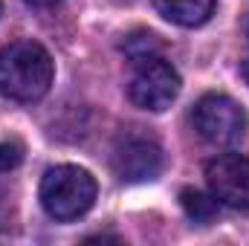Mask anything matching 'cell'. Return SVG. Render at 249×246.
Wrapping results in <instances>:
<instances>
[{"label":"cell","instance_id":"1","mask_svg":"<svg viewBox=\"0 0 249 246\" xmlns=\"http://www.w3.org/2000/svg\"><path fill=\"white\" fill-rule=\"evenodd\" d=\"M55 64L38 41H12L0 50V93L12 102H41L53 87Z\"/></svg>","mask_w":249,"mask_h":246},{"label":"cell","instance_id":"2","mask_svg":"<svg viewBox=\"0 0 249 246\" xmlns=\"http://www.w3.org/2000/svg\"><path fill=\"white\" fill-rule=\"evenodd\" d=\"M96 180L78 165H55L41 180V206L53 220H78L96 203Z\"/></svg>","mask_w":249,"mask_h":246},{"label":"cell","instance_id":"3","mask_svg":"<svg viewBox=\"0 0 249 246\" xmlns=\"http://www.w3.org/2000/svg\"><path fill=\"white\" fill-rule=\"evenodd\" d=\"M177 93H180V72L171 67V61H165V55L130 64L127 96L136 107L162 113L165 107H171Z\"/></svg>","mask_w":249,"mask_h":246},{"label":"cell","instance_id":"4","mask_svg":"<svg viewBox=\"0 0 249 246\" xmlns=\"http://www.w3.org/2000/svg\"><path fill=\"white\" fill-rule=\"evenodd\" d=\"M191 122L194 130L212 142V145H220V148H232L238 145L244 136H247V110L229 99V96H220V93H209L203 96L197 105H194V113H191Z\"/></svg>","mask_w":249,"mask_h":246},{"label":"cell","instance_id":"5","mask_svg":"<svg viewBox=\"0 0 249 246\" xmlns=\"http://www.w3.org/2000/svg\"><path fill=\"white\" fill-rule=\"evenodd\" d=\"M110 165L122 183H151L162 174L165 157L154 136L145 133H124L113 145Z\"/></svg>","mask_w":249,"mask_h":246},{"label":"cell","instance_id":"6","mask_svg":"<svg viewBox=\"0 0 249 246\" xmlns=\"http://www.w3.org/2000/svg\"><path fill=\"white\" fill-rule=\"evenodd\" d=\"M206 180L217 203L229 209H249V157L223 154L206 165Z\"/></svg>","mask_w":249,"mask_h":246},{"label":"cell","instance_id":"7","mask_svg":"<svg viewBox=\"0 0 249 246\" xmlns=\"http://www.w3.org/2000/svg\"><path fill=\"white\" fill-rule=\"evenodd\" d=\"M157 12L177 26H203L214 15V0H154Z\"/></svg>","mask_w":249,"mask_h":246},{"label":"cell","instance_id":"8","mask_svg":"<svg viewBox=\"0 0 249 246\" xmlns=\"http://www.w3.org/2000/svg\"><path fill=\"white\" fill-rule=\"evenodd\" d=\"M122 53L130 64H136V61H145V58L165 55V44L160 41V35H154V32H148V29H136V32L124 35Z\"/></svg>","mask_w":249,"mask_h":246},{"label":"cell","instance_id":"9","mask_svg":"<svg viewBox=\"0 0 249 246\" xmlns=\"http://www.w3.org/2000/svg\"><path fill=\"white\" fill-rule=\"evenodd\" d=\"M180 206L188 214V220H194L200 226H206V223H212L217 217V200H214V194H203L197 188H183L180 191Z\"/></svg>","mask_w":249,"mask_h":246},{"label":"cell","instance_id":"10","mask_svg":"<svg viewBox=\"0 0 249 246\" xmlns=\"http://www.w3.org/2000/svg\"><path fill=\"white\" fill-rule=\"evenodd\" d=\"M23 159V148L18 142H0V174L15 171Z\"/></svg>","mask_w":249,"mask_h":246},{"label":"cell","instance_id":"11","mask_svg":"<svg viewBox=\"0 0 249 246\" xmlns=\"http://www.w3.org/2000/svg\"><path fill=\"white\" fill-rule=\"evenodd\" d=\"M26 3H32V6H53V3H58V0H26Z\"/></svg>","mask_w":249,"mask_h":246},{"label":"cell","instance_id":"12","mask_svg":"<svg viewBox=\"0 0 249 246\" xmlns=\"http://www.w3.org/2000/svg\"><path fill=\"white\" fill-rule=\"evenodd\" d=\"M241 75H244V78H247V84H249V58L244 64H241Z\"/></svg>","mask_w":249,"mask_h":246},{"label":"cell","instance_id":"13","mask_svg":"<svg viewBox=\"0 0 249 246\" xmlns=\"http://www.w3.org/2000/svg\"><path fill=\"white\" fill-rule=\"evenodd\" d=\"M244 32H247V38H249V18H247V23H244Z\"/></svg>","mask_w":249,"mask_h":246},{"label":"cell","instance_id":"14","mask_svg":"<svg viewBox=\"0 0 249 246\" xmlns=\"http://www.w3.org/2000/svg\"><path fill=\"white\" fill-rule=\"evenodd\" d=\"M0 15H3V3H0Z\"/></svg>","mask_w":249,"mask_h":246}]
</instances>
